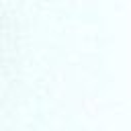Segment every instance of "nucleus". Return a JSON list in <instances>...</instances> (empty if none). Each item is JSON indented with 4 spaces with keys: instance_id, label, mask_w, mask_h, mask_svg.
Here are the masks:
<instances>
[]
</instances>
